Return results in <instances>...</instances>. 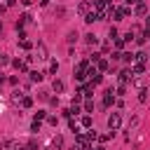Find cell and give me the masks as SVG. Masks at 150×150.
<instances>
[{"mask_svg": "<svg viewBox=\"0 0 150 150\" xmlns=\"http://www.w3.org/2000/svg\"><path fill=\"white\" fill-rule=\"evenodd\" d=\"M138 122H141V117H138V115H134V117L129 120V131H131V129H136V127H138Z\"/></svg>", "mask_w": 150, "mask_h": 150, "instance_id": "cell-11", "label": "cell"}, {"mask_svg": "<svg viewBox=\"0 0 150 150\" xmlns=\"http://www.w3.org/2000/svg\"><path fill=\"white\" fill-rule=\"evenodd\" d=\"M49 70H52V73H56V70H59V63H56V61H52V63H49Z\"/></svg>", "mask_w": 150, "mask_h": 150, "instance_id": "cell-24", "label": "cell"}, {"mask_svg": "<svg viewBox=\"0 0 150 150\" xmlns=\"http://www.w3.org/2000/svg\"><path fill=\"white\" fill-rule=\"evenodd\" d=\"M115 47H117V49H122V47H124V40H120V38H117V40H115Z\"/></svg>", "mask_w": 150, "mask_h": 150, "instance_id": "cell-27", "label": "cell"}, {"mask_svg": "<svg viewBox=\"0 0 150 150\" xmlns=\"http://www.w3.org/2000/svg\"><path fill=\"white\" fill-rule=\"evenodd\" d=\"M91 7H94V2H91V0H82V2L77 5V12H80L82 16H87V14L91 12Z\"/></svg>", "mask_w": 150, "mask_h": 150, "instance_id": "cell-3", "label": "cell"}, {"mask_svg": "<svg viewBox=\"0 0 150 150\" xmlns=\"http://www.w3.org/2000/svg\"><path fill=\"white\" fill-rule=\"evenodd\" d=\"M108 35H110V40H117V30H115V28H110V33H108Z\"/></svg>", "mask_w": 150, "mask_h": 150, "instance_id": "cell-26", "label": "cell"}, {"mask_svg": "<svg viewBox=\"0 0 150 150\" xmlns=\"http://www.w3.org/2000/svg\"><path fill=\"white\" fill-rule=\"evenodd\" d=\"M143 70H145V66H143V63H134V75H141Z\"/></svg>", "mask_w": 150, "mask_h": 150, "instance_id": "cell-12", "label": "cell"}, {"mask_svg": "<svg viewBox=\"0 0 150 150\" xmlns=\"http://www.w3.org/2000/svg\"><path fill=\"white\" fill-rule=\"evenodd\" d=\"M122 124V117H120V112H110V117H108V127H110V131H117V127Z\"/></svg>", "mask_w": 150, "mask_h": 150, "instance_id": "cell-1", "label": "cell"}, {"mask_svg": "<svg viewBox=\"0 0 150 150\" xmlns=\"http://www.w3.org/2000/svg\"><path fill=\"white\" fill-rule=\"evenodd\" d=\"M105 68H108V61H105V59H101V56H98V59H96V70H98V73H103V70H105Z\"/></svg>", "mask_w": 150, "mask_h": 150, "instance_id": "cell-7", "label": "cell"}, {"mask_svg": "<svg viewBox=\"0 0 150 150\" xmlns=\"http://www.w3.org/2000/svg\"><path fill=\"white\" fill-rule=\"evenodd\" d=\"M84 110L91 112V110H94V101H87V103H84Z\"/></svg>", "mask_w": 150, "mask_h": 150, "instance_id": "cell-23", "label": "cell"}, {"mask_svg": "<svg viewBox=\"0 0 150 150\" xmlns=\"http://www.w3.org/2000/svg\"><path fill=\"white\" fill-rule=\"evenodd\" d=\"M138 101H148V91H145V89H141V94H138Z\"/></svg>", "mask_w": 150, "mask_h": 150, "instance_id": "cell-22", "label": "cell"}, {"mask_svg": "<svg viewBox=\"0 0 150 150\" xmlns=\"http://www.w3.org/2000/svg\"><path fill=\"white\" fill-rule=\"evenodd\" d=\"M28 148H30V150H35V148H38V141H35V138H33V141H28Z\"/></svg>", "mask_w": 150, "mask_h": 150, "instance_id": "cell-30", "label": "cell"}, {"mask_svg": "<svg viewBox=\"0 0 150 150\" xmlns=\"http://www.w3.org/2000/svg\"><path fill=\"white\" fill-rule=\"evenodd\" d=\"M87 70H89V63H87V61L77 63V68H75V77H77V80H84V77H87Z\"/></svg>", "mask_w": 150, "mask_h": 150, "instance_id": "cell-2", "label": "cell"}, {"mask_svg": "<svg viewBox=\"0 0 150 150\" xmlns=\"http://www.w3.org/2000/svg\"><path fill=\"white\" fill-rule=\"evenodd\" d=\"M54 145H56V148H61V145H63V138H61V136H56V138H54Z\"/></svg>", "mask_w": 150, "mask_h": 150, "instance_id": "cell-25", "label": "cell"}, {"mask_svg": "<svg viewBox=\"0 0 150 150\" xmlns=\"http://www.w3.org/2000/svg\"><path fill=\"white\" fill-rule=\"evenodd\" d=\"M14 68H16V70H26V63H23V61H14Z\"/></svg>", "mask_w": 150, "mask_h": 150, "instance_id": "cell-19", "label": "cell"}, {"mask_svg": "<svg viewBox=\"0 0 150 150\" xmlns=\"http://www.w3.org/2000/svg\"><path fill=\"white\" fill-rule=\"evenodd\" d=\"M80 122H82V127H84V129H89V127H91V117H89V115H84Z\"/></svg>", "mask_w": 150, "mask_h": 150, "instance_id": "cell-14", "label": "cell"}, {"mask_svg": "<svg viewBox=\"0 0 150 150\" xmlns=\"http://www.w3.org/2000/svg\"><path fill=\"white\" fill-rule=\"evenodd\" d=\"M84 21H87V23H94V21H98V14H96V12L91 9V12H89V14L84 16Z\"/></svg>", "mask_w": 150, "mask_h": 150, "instance_id": "cell-8", "label": "cell"}, {"mask_svg": "<svg viewBox=\"0 0 150 150\" xmlns=\"http://www.w3.org/2000/svg\"><path fill=\"white\" fill-rule=\"evenodd\" d=\"M134 12H136L138 16H143V14H148V5H145V2H136V7H134Z\"/></svg>", "mask_w": 150, "mask_h": 150, "instance_id": "cell-4", "label": "cell"}, {"mask_svg": "<svg viewBox=\"0 0 150 150\" xmlns=\"http://www.w3.org/2000/svg\"><path fill=\"white\" fill-rule=\"evenodd\" d=\"M38 59H47V49H45V45H42V42L38 45Z\"/></svg>", "mask_w": 150, "mask_h": 150, "instance_id": "cell-10", "label": "cell"}, {"mask_svg": "<svg viewBox=\"0 0 150 150\" xmlns=\"http://www.w3.org/2000/svg\"><path fill=\"white\" fill-rule=\"evenodd\" d=\"M129 80H131V70H122V73H120V82L124 84V82H129Z\"/></svg>", "mask_w": 150, "mask_h": 150, "instance_id": "cell-9", "label": "cell"}, {"mask_svg": "<svg viewBox=\"0 0 150 150\" xmlns=\"http://www.w3.org/2000/svg\"><path fill=\"white\" fill-rule=\"evenodd\" d=\"M145 26H148V30H150V16H148V19H145Z\"/></svg>", "mask_w": 150, "mask_h": 150, "instance_id": "cell-31", "label": "cell"}, {"mask_svg": "<svg viewBox=\"0 0 150 150\" xmlns=\"http://www.w3.org/2000/svg\"><path fill=\"white\" fill-rule=\"evenodd\" d=\"M103 105H105V108L112 105V89H108V91L103 94Z\"/></svg>", "mask_w": 150, "mask_h": 150, "instance_id": "cell-5", "label": "cell"}, {"mask_svg": "<svg viewBox=\"0 0 150 150\" xmlns=\"http://www.w3.org/2000/svg\"><path fill=\"white\" fill-rule=\"evenodd\" d=\"M12 98H14V101H16V103H19V101H21V98H23V94H19V91H14V96H12Z\"/></svg>", "mask_w": 150, "mask_h": 150, "instance_id": "cell-28", "label": "cell"}, {"mask_svg": "<svg viewBox=\"0 0 150 150\" xmlns=\"http://www.w3.org/2000/svg\"><path fill=\"white\" fill-rule=\"evenodd\" d=\"M21 105H23V108H30V105H33V98H30V96H23V98H21Z\"/></svg>", "mask_w": 150, "mask_h": 150, "instance_id": "cell-13", "label": "cell"}, {"mask_svg": "<svg viewBox=\"0 0 150 150\" xmlns=\"http://www.w3.org/2000/svg\"><path fill=\"white\" fill-rule=\"evenodd\" d=\"M134 84H136L138 89H145V80H143V77H136V82H134Z\"/></svg>", "mask_w": 150, "mask_h": 150, "instance_id": "cell-18", "label": "cell"}, {"mask_svg": "<svg viewBox=\"0 0 150 150\" xmlns=\"http://www.w3.org/2000/svg\"><path fill=\"white\" fill-rule=\"evenodd\" d=\"M80 101H82V91H77V94H75V98H73V103H80Z\"/></svg>", "mask_w": 150, "mask_h": 150, "instance_id": "cell-29", "label": "cell"}, {"mask_svg": "<svg viewBox=\"0 0 150 150\" xmlns=\"http://www.w3.org/2000/svg\"><path fill=\"white\" fill-rule=\"evenodd\" d=\"M54 91H59V94L63 91V82L61 80H54Z\"/></svg>", "mask_w": 150, "mask_h": 150, "instance_id": "cell-16", "label": "cell"}, {"mask_svg": "<svg viewBox=\"0 0 150 150\" xmlns=\"http://www.w3.org/2000/svg\"><path fill=\"white\" fill-rule=\"evenodd\" d=\"M7 148H9V150H26L21 143H7Z\"/></svg>", "mask_w": 150, "mask_h": 150, "instance_id": "cell-17", "label": "cell"}, {"mask_svg": "<svg viewBox=\"0 0 150 150\" xmlns=\"http://www.w3.org/2000/svg\"><path fill=\"white\" fill-rule=\"evenodd\" d=\"M30 80H33V82H40V80H42V73L33 70V73H30Z\"/></svg>", "mask_w": 150, "mask_h": 150, "instance_id": "cell-15", "label": "cell"}, {"mask_svg": "<svg viewBox=\"0 0 150 150\" xmlns=\"http://www.w3.org/2000/svg\"><path fill=\"white\" fill-rule=\"evenodd\" d=\"M145 61H148V54H145V52L134 54V63H145Z\"/></svg>", "mask_w": 150, "mask_h": 150, "instance_id": "cell-6", "label": "cell"}, {"mask_svg": "<svg viewBox=\"0 0 150 150\" xmlns=\"http://www.w3.org/2000/svg\"><path fill=\"white\" fill-rule=\"evenodd\" d=\"M9 63V56L7 54H0V66H7Z\"/></svg>", "mask_w": 150, "mask_h": 150, "instance_id": "cell-20", "label": "cell"}, {"mask_svg": "<svg viewBox=\"0 0 150 150\" xmlns=\"http://www.w3.org/2000/svg\"><path fill=\"white\" fill-rule=\"evenodd\" d=\"M0 9H2V7H0Z\"/></svg>", "mask_w": 150, "mask_h": 150, "instance_id": "cell-36", "label": "cell"}, {"mask_svg": "<svg viewBox=\"0 0 150 150\" xmlns=\"http://www.w3.org/2000/svg\"><path fill=\"white\" fill-rule=\"evenodd\" d=\"M94 150H103V148H94Z\"/></svg>", "mask_w": 150, "mask_h": 150, "instance_id": "cell-34", "label": "cell"}, {"mask_svg": "<svg viewBox=\"0 0 150 150\" xmlns=\"http://www.w3.org/2000/svg\"><path fill=\"white\" fill-rule=\"evenodd\" d=\"M0 33H2V21H0Z\"/></svg>", "mask_w": 150, "mask_h": 150, "instance_id": "cell-33", "label": "cell"}, {"mask_svg": "<svg viewBox=\"0 0 150 150\" xmlns=\"http://www.w3.org/2000/svg\"><path fill=\"white\" fill-rule=\"evenodd\" d=\"M87 42H89V45H96V35L89 33V35H87Z\"/></svg>", "mask_w": 150, "mask_h": 150, "instance_id": "cell-21", "label": "cell"}, {"mask_svg": "<svg viewBox=\"0 0 150 150\" xmlns=\"http://www.w3.org/2000/svg\"><path fill=\"white\" fill-rule=\"evenodd\" d=\"M145 38H150V33H148V35H145Z\"/></svg>", "mask_w": 150, "mask_h": 150, "instance_id": "cell-35", "label": "cell"}, {"mask_svg": "<svg viewBox=\"0 0 150 150\" xmlns=\"http://www.w3.org/2000/svg\"><path fill=\"white\" fill-rule=\"evenodd\" d=\"M124 2H136V0H124Z\"/></svg>", "mask_w": 150, "mask_h": 150, "instance_id": "cell-32", "label": "cell"}]
</instances>
